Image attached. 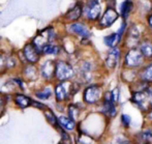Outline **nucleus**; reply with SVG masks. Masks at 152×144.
<instances>
[{
  "label": "nucleus",
  "instance_id": "obj_1",
  "mask_svg": "<svg viewBox=\"0 0 152 144\" xmlns=\"http://www.w3.org/2000/svg\"><path fill=\"white\" fill-rule=\"evenodd\" d=\"M77 79L83 85L96 82V74L102 70V64L92 58H83L78 61L76 65Z\"/></svg>",
  "mask_w": 152,
  "mask_h": 144
},
{
  "label": "nucleus",
  "instance_id": "obj_2",
  "mask_svg": "<svg viewBox=\"0 0 152 144\" xmlns=\"http://www.w3.org/2000/svg\"><path fill=\"white\" fill-rule=\"evenodd\" d=\"M146 35H148V32H147L144 21L134 18L129 22L127 32L122 43V47L124 48V50L130 48H138L140 43Z\"/></svg>",
  "mask_w": 152,
  "mask_h": 144
},
{
  "label": "nucleus",
  "instance_id": "obj_3",
  "mask_svg": "<svg viewBox=\"0 0 152 144\" xmlns=\"http://www.w3.org/2000/svg\"><path fill=\"white\" fill-rule=\"evenodd\" d=\"M106 89L104 84L99 81L85 85L82 88V102L87 107L97 108L102 103Z\"/></svg>",
  "mask_w": 152,
  "mask_h": 144
},
{
  "label": "nucleus",
  "instance_id": "obj_4",
  "mask_svg": "<svg viewBox=\"0 0 152 144\" xmlns=\"http://www.w3.org/2000/svg\"><path fill=\"white\" fill-rule=\"evenodd\" d=\"M82 87H84V85L78 79L74 81L56 82V84L54 85V96L57 103L69 102L80 91Z\"/></svg>",
  "mask_w": 152,
  "mask_h": 144
},
{
  "label": "nucleus",
  "instance_id": "obj_5",
  "mask_svg": "<svg viewBox=\"0 0 152 144\" xmlns=\"http://www.w3.org/2000/svg\"><path fill=\"white\" fill-rule=\"evenodd\" d=\"M124 48L122 46L107 49L104 57L102 61V70L106 74H113L119 72L122 68V58H123Z\"/></svg>",
  "mask_w": 152,
  "mask_h": 144
},
{
  "label": "nucleus",
  "instance_id": "obj_6",
  "mask_svg": "<svg viewBox=\"0 0 152 144\" xmlns=\"http://www.w3.org/2000/svg\"><path fill=\"white\" fill-rule=\"evenodd\" d=\"M83 1H84L83 20L94 27V25L99 20L106 6L104 2H100L98 0H83Z\"/></svg>",
  "mask_w": 152,
  "mask_h": 144
},
{
  "label": "nucleus",
  "instance_id": "obj_7",
  "mask_svg": "<svg viewBox=\"0 0 152 144\" xmlns=\"http://www.w3.org/2000/svg\"><path fill=\"white\" fill-rule=\"evenodd\" d=\"M96 111H98L100 114L104 115L109 121L116 119L117 116L120 114V106L114 103L112 98V94H111V90L109 88H107L104 91L102 101L99 104V106L96 108Z\"/></svg>",
  "mask_w": 152,
  "mask_h": 144
},
{
  "label": "nucleus",
  "instance_id": "obj_8",
  "mask_svg": "<svg viewBox=\"0 0 152 144\" xmlns=\"http://www.w3.org/2000/svg\"><path fill=\"white\" fill-rule=\"evenodd\" d=\"M92 28H93V26L84 20L65 24L66 34H68V35L72 36L75 38H78L79 40H86V38L91 40V37L93 36Z\"/></svg>",
  "mask_w": 152,
  "mask_h": 144
},
{
  "label": "nucleus",
  "instance_id": "obj_9",
  "mask_svg": "<svg viewBox=\"0 0 152 144\" xmlns=\"http://www.w3.org/2000/svg\"><path fill=\"white\" fill-rule=\"evenodd\" d=\"M59 40H60V36H59V33L57 32L56 28L53 25H49L40 31H38L31 42L42 53V48L46 45L50 44V43H57Z\"/></svg>",
  "mask_w": 152,
  "mask_h": 144
},
{
  "label": "nucleus",
  "instance_id": "obj_10",
  "mask_svg": "<svg viewBox=\"0 0 152 144\" xmlns=\"http://www.w3.org/2000/svg\"><path fill=\"white\" fill-rule=\"evenodd\" d=\"M147 60L143 56L139 48L125 49L122 58V68L139 71L146 64Z\"/></svg>",
  "mask_w": 152,
  "mask_h": 144
},
{
  "label": "nucleus",
  "instance_id": "obj_11",
  "mask_svg": "<svg viewBox=\"0 0 152 144\" xmlns=\"http://www.w3.org/2000/svg\"><path fill=\"white\" fill-rule=\"evenodd\" d=\"M77 79L76 66L70 61L65 59L56 60V71H55V80L57 82L62 81H74Z\"/></svg>",
  "mask_w": 152,
  "mask_h": 144
},
{
  "label": "nucleus",
  "instance_id": "obj_12",
  "mask_svg": "<svg viewBox=\"0 0 152 144\" xmlns=\"http://www.w3.org/2000/svg\"><path fill=\"white\" fill-rule=\"evenodd\" d=\"M147 89L141 91H129V103L143 115L152 109L150 96Z\"/></svg>",
  "mask_w": 152,
  "mask_h": 144
},
{
  "label": "nucleus",
  "instance_id": "obj_13",
  "mask_svg": "<svg viewBox=\"0 0 152 144\" xmlns=\"http://www.w3.org/2000/svg\"><path fill=\"white\" fill-rule=\"evenodd\" d=\"M120 15L117 10V7H110V6H106L102 12V16H100L99 20L97 21L94 27L97 28L98 30H107L110 29L116 24L118 21H120Z\"/></svg>",
  "mask_w": 152,
  "mask_h": 144
},
{
  "label": "nucleus",
  "instance_id": "obj_14",
  "mask_svg": "<svg viewBox=\"0 0 152 144\" xmlns=\"http://www.w3.org/2000/svg\"><path fill=\"white\" fill-rule=\"evenodd\" d=\"M83 6H84V1L83 0H76L75 3L62 16L63 22L65 24H67V23H72L83 20Z\"/></svg>",
  "mask_w": 152,
  "mask_h": 144
},
{
  "label": "nucleus",
  "instance_id": "obj_15",
  "mask_svg": "<svg viewBox=\"0 0 152 144\" xmlns=\"http://www.w3.org/2000/svg\"><path fill=\"white\" fill-rule=\"evenodd\" d=\"M117 10L119 12L121 20H126L130 22L136 18V0H121L117 6Z\"/></svg>",
  "mask_w": 152,
  "mask_h": 144
},
{
  "label": "nucleus",
  "instance_id": "obj_16",
  "mask_svg": "<svg viewBox=\"0 0 152 144\" xmlns=\"http://www.w3.org/2000/svg\"><path fill=\"white\" fill-rule=\"evenodd\" d=\"M132 137L134 144H150L152 143V126L143 123L141 130L134 133Z\"/></svg>",
  "mask_w": 152,
  "mask_h": 144
},
{
  "label": "nucleus",
  "instance_id": "obj_17",
  "mask_svg": "<svg viewBox=\"0 0 152 144\" xmlns=\"http://www.w3.org/2000/svg\"><path fill=\"white\" fill-rule=\"evenodd\" d=\"M22 55L24 57L25 61L27 63L35 64L40 60L42 53L38 51V49L32 44V42H29L24 45L22 49Z\"/></svg>",
  "mask_w": 152,
  "mask_h": 144
},
{
  "label": "nucleus",
  "instance_id": "obj_18",
  "mask_svg": "<svg viewBox=\"0 0 152 144\" xmlns=\"http://www.w3.org/2000/svg\"><path fill=\"white\" fill-rule=\"evenodd\" d=\"M55 71H56V60L47 59L40 64L39 75L47 81L55 80Z\"/></svg>",
  "mask_w": 152,
  "mask_h": 144
},
{
  "label": "nucleus",
  "instance_id": "obj_19",
  "mask_svg": "<svg viewBox=\"0 0 152 144\" xmlns=\"http://www.w3.org/2000/svg\"><path fill=\"white\" fill-rule=\"evenodd\" d=\"M118 78L122 84L130 86L138 80V71L121 68L118 72Z\"/></svg>",
  "mask_w": 152,
  "mask_h": 144
},
{
  "label": "nucleus",
  "instance_id": "obj_20",
  "mask_svg": "<svg viewBox=\"0 0 152 144\" xmlns=\"http://www.w3.org/2000/svg\"><path fill=\"white\" fill-rule=\"evenodd\" d=\"M123 40L124 38L119 35L115 30V31H110L109 33L104 34L102 36V44L107 49H111L118 46H122Z\"/></svg>",
  "mask_w": 152,
  "mask_h": 144
},
{
  "label": "nucleus",
  "instance_id": "obj_21",
  "mask_svg": "<svg viewBox=\"0 0 152 144\" xmlns=\"http://www.w3.org/2000/svg\"><path fill=\"white\" fill-rule=\"evenodd\" d=\"M136 18L144 21L146 16L152 12V0H136Z\"/></svg>",
  "mask_w": 152,
  "mask_h": 144
},
{
  "label": "nucleus",
  "instance_id": "obj_22",
  "mask_svg": "<svg viewBox=\"0 0 152 144\" xmlns=\"http://www.w3.org/2000/svg\"><path fill=\"white\" fill-rule=\"evenodd\" d=\"M87 108V106L84 104V103H69L67 105V108H66V111H67V116L70 117L72 120H75L76 122H78L81 118V115H82L83 111Z\"/></svg>",
  "mask_w": 152,
  "mask_h": 144
},
{
  "label": "nucleus",
  "instance_id": "obj_23",
  "mask_svg": "<svg viewBox=\"0 0 152 144\" xmlns=\"http://www.w3.org/2000/svg\"><path fill=\"white\" fill-rule=\"evenodd\" d=\"M139 50L145 57V59L148 61H152V36L146 35L142 40V42L139 45Z\"/></svg>",
  "mask_w": 152,
  "mask_h": 144
},
{
  "label": "nucleus",
  "instance_id": "obj_24",
  "mask_svg": "<svg viewBox=\"0 0 152 144\" xmlns=\"http://www.w3.org/2000/svg\"><path fill=\"white\" fill-rule=\"evenodd\" d=\"M138 79L143 82L152 85V62H146L144 66L138 71Z\"/></svg>",
  "mask_w": 152,
  "mask_h": 144
},
{
  "label": "nucleus",
  "instance_id": "obj_25",
  "mask_svg": "<svg viewBox=\"0 0 152 144\" xmlns=\"http://www.w3.org/2000/svg\"><path fill=\"white\" fill-rule=\"evenodd\" d=\"M58 123L59 126L64 130L65 132H74V131L77 130V126H78V123H77L75 120H72L70 117H68L67 115H60L58 117Z\"/></svg>",
  "mask_w": 152,
  "mask_h": 144
},
{
  "label": "nucleus",
  "instance_id": "obj_26",
  "mask_svg": "<svg viewBox=\"0 0 152 144\" xmlns=\"http://www.w3.org/2000/svg\"><path fill=\"white\" fill-rule=\"evenodd\" d=\"M62 46L61 44L58 43H50V44L46 45L42 48V54L47 55V56H58L59 54L62 52Z\"/></svg>",
  "mask_w": 152,
  "mask_h": 144
},
{
  "label": "nucleus",
  "instance_id": "obj_27",
  "mask_svg": "<svg viewBox=\"0 0 152 144\" xmlns=\"http://www.w3.org/2000/svg\"><path fill=\"white\" fill-rule=\"evenodd\" d=\"M23 75L26 79L28 80H36L39 75V68H36L34 64L27 63L26 65H24L23 68Z\"/></svg>",
  "mask_w": 152,
  "mask_h": 144
},
{
  "label": "nucleus",
  "instance_id": "obj_28",
  "mask_svg": "<svg viewBox=\"0 0 152 144\" xmlns=\"http://www.w3.org/2000/svg\"><path fill=\"white\" fill-rule=\"evenodd\" d=\"M31 100L29 96H27L24 93H16L14 94V102L19 108L25 109L27 107L31 106Z\"/></svg>",
  "mask_w": 152,
  "mask_h": 144
},
{
  "label": "nucleus",
  "instance_id": "obj_29",
  "mask_svg": "<svg viewBox=\"0 0 152 144\" xmlns=\"http://www.w3.org/2000/svg\"><path fill=\"white\" fill-rule=\"evenodd\" d=\"M119 122H120L121 128H123V130H125L126 132L129 131V129L132 128V117L129 113L126 112H121L119 114Z\"/></svg>",
  "mask_w": 152,
  "mask_h": 144
},
{
  "label": "nucleus",
  "instance_id": "obj_30",
  "mask_svg": "<svg viewBox=\"0 0 152 144\" xmlns=\"http://www.w3.org/2000/svg\"><path fill=\"white\" fill-rule=\"evenodd\" d=\"M53 93H54V90H53L50 86H46V87L42 88V89L37 90V91H35L34 94H35V96L38 98V100L47 101L53 96Z\"/></svg>",
  "mask_w": 152,
  "mask_h": 144
},
{
  "label": "nucleus",
  "instance_id": "obj_31",
  "mask_svg": "<svg viewBox=\"0 0 152 144\" xmlns=\"http://www.w3.org/2000/svg\"><path fill=\"white\" fill-rule=\"evenodd\" d=\"M111 94H112V98L114 101L115 104L119 105L121 107L122 105V87L120 84L115 85L113 88H111Z\"/></svg>",
  "mask_w": 152,
  "mask_h": 144
},
{
  "label": "nucleus",
  "instance_id": "obj_32",
  "mask_svg": "<svg viewBox=\"0 0 152 144\" xmlns=\"http://www.w3.org/2000/svg\"><path fill=\"white\" fill-rule=\"evenodd\" d=\"M44 114H45L46 119L48 120V122L51 124V126H53L54 128H56V129L60 128V126H59V123H58V117L55 115V113L53 112L51 109L47 108L46 110H44Z\"/></svg>",
  "mask_w": 152,
  "mask_h": 144
},
{
  "label": "nucleus",
  "instance_id": "obj_33",
  "mask_svg": "<svg viewBox=\"0 0 152 144\" xmlns=\"http://www.w3.org/2000/svg\"><path fill=\"white\" fill-rule=\"evenodd\" d=\"M128 26H129V21H126V20H120L119 21V25H118V28L116 29V32L119 34L120 36L124 38L125 36L126 32H127Z\"/></svg>",
  "mask_w": 152,
  "mask_h": 144
},
{
  "label": "nucleus",
  "instance_id": "obj_34",
  "mask_svg": "<svg viewBox=\"0 0 152 144\" xmlns=\"http://www.w3.org/2000/svg\"><path fill=\"white\" fill-rule=\"evenodd\" d=\"M144 23H145V26H146L148 34L150 36H152V12L146 16V18L144 19Z\"/></svg>",
  "mask_w": 152,
  "mask_h": 144
},
{
  "label": "nucleus",
  "instance_id": "obj_35",
  "mask_svg": "<svg viewBox=\"0 0 152 144\" xmlns=\"http://www.w3.org/2000/svg\"><path fill=\"white\" fill-rule=\"evenodd\" d=\"M6 61H7V54L0 53V73L4 72V71H7Z\"/></svg>",
  "mask_w": 152,
  "mask_h": 144
},
{
  "label": "nucleus",
  "instance_id": "obj_36",
  "mask_svg": "<svg viewBox=\"0 0 152 144\" xmlns=\"http://www.w3.org/2000/svg\"><path fill=\"white\" fill-rule=\"evenodd\" d=\"M6 102H7L6 96L0 92V116L3 114L4 109H5V106H6Z\"/></svg>",
  "mask_w": 152,
  "mask_h": 144
},
{
  "label": "nucleus",
  "instance_id": "obj_37",
  "mask_svg": "<svg viewBox=\"0 0 152 144\" xmlns=\"http://www.w3.org/2000/svg\"><path fill=\"white\" fill-rule=\"evenodd\" d=\"M143 117H144V121H143V123L151 124L152 126V109L150 111H148L146 114L143 115Z\"/></svg>",
  "mask_w": 152,
  "mask_h": 144
},
{
  "label": "nucleus",
  "instance_id": "obj_38",
  "mask_svg": "<svg viewBox=\"0 0 152 144\" xmlns=\"http://www.w3.org/2000/svg\"><path fill=\"white\" fill-rule=\"evenodd\" d=\"M31 106L35 107V108H37V109H40V110H46V109L48 108L46 105H44L42 103L37 102V101H35V100H31Z\"/></svg>",
  "mask_w": 152,
  "mask_h": 144
},
{
  "label": "nucleus",
  "instance_id": "obj_39",
  "mask_svg": "<svg viewBox=\"0 0 152 144\" xmlns=\"http://www.w3.org/2000/svg\"><path fill=\"white\" fill-rule=\"evenodd\" d=\"M104 6H110V7H117L118 6V0H104Z\"/></svg>",
  "mask_w": 152,
  "mask_h": 144
},
{
  "label": "nucleus",
  "instance_id": "obj_40",
  "mask_svg": "<svg viewBox=\"0 0 152 144\" xmlns=\"http://www.w3.org/2000/svg\"><path fill=\"white\" fill-rule=\"evenodd\" d=\"M59 144H65V143H63V142H61V141H60V143H59Z\"/></svg>",
  "mask_w": 152,
  "mask_h": 144
},
{
  "label": "nucleus",
  "instance_id": "obj_41",
  "mask_svg": "<svg viewBox=\"0 0 152 144\" xmlns=\"http://www.w3.org/2000/svg\"><path fill=\"white\" fill-rule=\"evenodd\" d=\"M98 1H100V2H104V0H98Z\"/></svg>",
  "mask_w": 152,
  "mask_h": 144
},
{
  "label": "nucleus",
  "instance_id": "obj_42",
  "mask_svg": "<svg viewBox=\"0 0 152 144\" xmlns=\"http://www.w3.org/2000/svg\"><path fill=\"white\" fill-rule=\"evenodd\" d=\"M151 62H152V61H151Z\"/></svg>",
  "mask_w": 152,
  "mask_h": 144
}]
</instances>
